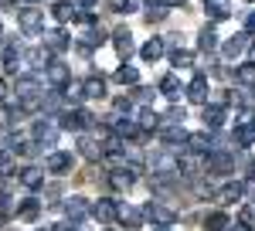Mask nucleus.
Returning a JSON list of instances; mask_svg holds the SVG:
<instances>
[{
    "label": "nucleus",
    "instance_id": "nucleus-1",
    "mask_svg": "<svg viewBox=\"0 0 255 231\" xmlns=\"http://www.w3.org/2000/svg\"><path fill=\"white\" fill-rule=\"evenodd\" d=\"M139 211H143V221H150V225H160V228H170V225L177 221V211H174V208H167V204H157V201L143 204Z\"/></svg>",
    "mask_w": 255,
    "mask_h": 231
},
{
    "label": "nucleus",
    "instance_id": "nucleus-2",
    "mask_svg": "<svg viewBox=\"0 0 255 231\" xmlns=\"http://www.w3.org/2000/svg\"><path fill=\"white\" fill-rule=\"evenodd\" d=\"M58 136H61L58 122H55V119H48V116L38 119V122H34V129H31V139L41 143V146H55V143H58Z\"/></svg>",
    "mask_w": 255,
    "mask_h": 231
},
{
    "label": "nucleus",
    "instance_id": "nucleus-3",
    "mask_svg": "<svg viewBox=\"0 0 255 231\" xmlns=\"http://www.w3.org/2000/svg\"><path fill=\"white\" fill-rule=\"evenodd\" d=\"M17 27L24 31V34H44V14L31 3V7H24V10L17 14Z\"/></svg>",
    "mask_w": 255,
    "mask_h": 231
},
{
    "label": "nucleus",
    "instance_id": "nucleus-4",
    "mask_svg": "<svg viewBox=\"0 0 255 231\" xmlns=\"http://www.w3.org/2000/svg\"><path fill=\"white\" fill-rule=\"evenodd\" d=\"M225 119H228V106H225V102H204V109H201L204 129H221Z\"/></svg>",
    "mask_w": 255,
    "mask_h": 231
},
{
    "label": "nucleus",
    "instance_id": "nucleus-5",
    "mask_svg": "<svg viewBox=\"0 0 255 231\" xmlns=\"http://www.w3.org/2000/svg\"><path fill=\"white\" fill-rule=\"evenodd\" d=\"M72 167H75V153H68V150H51L48 160H44V170L58 173V177H61V173H68Z\"/></svg>",
    "mask_w": 255,
    "mask_h": 231
},
{
    "label": "nucleus",
    "instance_id": "nucleus-6",
    "mask_svg": "<svg viewBox=\"0 0 255 231\" xmlns=\"http://www.w3.org/2000/svg\"><path fill=\"white\" fill-rule=\"evenodd\" d=\"M116 221L129 231H139L146 225V221H143V211H139L136 204H116Z\"/></svg>",
    "mask_w": 255,
    "mask_h": 231
},
{
    "label": "nucleus",
    "instance_id": "nucleus-7",
    "mask_svg": "<svg viewBox=\"0 0 255 231\" xmlns=\"http://www.w3.org/2000/svg\"><path fill=\"white\" fill-rule=\"evenodd\" d=\"M65 211V221H72V225H82L85 218H89V201L85 197H68L65 204H55Z\"/></svg>",
    "mask_w": 255,
    "mask_h": 231
},
{
    "label": "nucleus",
    "instance_id": "nucleus-8",
    "mask_svg": "<svg viewBox=\"0 0 255 231\" xmlns=\"http://www.w3.org/2000/svg\"><path fill=\"white\" fill-rule=\"evenodd\" d=\"M242 194H245L242 191V180H225V184L211 194V201H215V204H235Z\"/></svg>",
    "mask_w": 255,
    "mask_h": 231
},
{
    "label": "nucleus",
    "instance_id": "nucleus-9",
    "mask_svg": "<svg viewBox=\"0 0 255 231\" xmlns=\"http://www.w3.org/2000/svg\"><path fill=\"white\" fill-rule=\"evenodd\" d=\"M89 214L102 221V225H109V221H116V201H109V197H99L96 204H89Z\"/></svg>",
    "mask_w": 255,
    "mask_h": 231
},
{
    "label": "nucleus",
    "instance_id": "nucleus-10",
    "mask_svg": "<svg viewBox=\"0 0 255 231\" xmlns=\"http://www.w3.org/2000/svg\"><path fill=\"white\" fill-rule=\"evenodd\" d=\"M208 92H211V85H208V75H204V72H197V75L191 78V85H187V99L204 106V102H208Z\"/></svg>",
    "mask_w": 255,
    "mask_h": 231
},
{
    "label": "nucleus",
    "instance_id": "nucleus-11",
    "mask_svg": "<svg viewBox=\"0 0 255 231\" xmlns=\"http://www.w3.org/2000/svg\"><path fill=\"white\" fill-rule=\"evenodd\" d=\"M61 99H65V109H79L82 102H85V92H82V82H65L61 85Z\"/></svg>",
    "mask_w": 255,
    "mask_h": 231
},
{
    "label": "nucleus",
    "instance_id": "nucleus-12",
    "mask_svg": "<svg viewBox=\"0 0 255 231\" xmlns=\"http://www.w3.org/2000/svg\"><path fill=\"white\" fill-rule=\"evenodd\" d=\"M204 10H208L211 24H221L232 17V0H204Z\"/></svg>",
    "mask_w": 255,
    "mask_h": 231
},
{
    "label": "nucleus",
    "instance_id": "nucleus-13",
    "mask_svg": "<svg viewBox=\"0 0 255 231\" xmlns=\"http://www.w3.org/2000/svg\"><path fill=\"white\" fill-rule=\"evenodd\" d=\"M51 17L58 20V24H68V20L79 17V7H75V0H55L51 3Z\"/></svg>",
    "mask_w": 255,
    "mask_h": 231
},
{
    "label": "nucleus",
    "instance_id": "nucleus-14",
    "mask_svg": "<svg viewBox=\"0 0 255 231\" xmlns=\"http://www.w3.org/2000/svg\"><path fill=\"white\" fill-rule=\"evenodd\" d=\"M136 170H129V167H119V170L109 173V184H113V191H129L133 184H136Z\"/></svg>",
    "mask_w": 255,
    "mask_h": 231
},
{
    "label": "nucleus",
    "instance_id": "nucleus-15",
    "mask_svg": "<svg viewBox=\"0 0 255 231\" xmlns=\"http://www.w3.org/2000/svg\"><path fill=\"white\" fill-rule=\"evenodd\" d=\"M44 75H48V82H51L55 89H61V85L72 78V75H68V65H65V61H48V65H44Z\"/></svg>",
    "mask_w": 255,
    "mask_h": 231
},
{
    "label": "nucleus",
    "instance_id": "nucleus-16",
    "mask_svg": "<svg viewBox=\"0 0 255 231\" xmlns=\"http://www.w3.org/2000/svg\"><path fill=\"white\" fill-rule=\"evenodd\" d=\"M24 58H27V65H31L34 72H44V65L51 61V48H48V44H38V48L24 51Z\"/></svg>",
    "mask_w": 255,
    "mask_h": 231
},
{
    "label": "nucleus",
    "instance_id": "nucleus-17",
    "mask_svg": "<svg viewBox=\"0 0 255 231\" xmlns=\"http://www.w3.org/2000/svg\"><path fill=\"white\" fill-rule=\"evenodd\" d=\"M75 150H79L85 160H102V143L99 139H92V136H79V143H75Z\"/></svg>",
    "mask_w": 255,
    "mask_h": 231
},
{
    "label": "nucleus",
    "instance_id": "nucleus-18",
    "mask_svg": "<svg viewBox=\"0 0 255 231\" xmlns=\"http://www.w3.org/2000/svg\"><path fill=\"white\" fill-rule=\"evenodd\" d=\"M245 48H249V34L242 31V34H232V38L221 44V55H225V58H238Z\"/></svg>",
    "mask_w": 255,
    "mask_h": 231
},
{
    "label": "nucleus",
    "instance_id": "nucleus-19",
    "mask_svg": "<svg viewBox=\"0 0 255 231\" xmlns=\"http://www.w3.org/2000/svg\"><path fill=\"white\" fill-rule=\"evenodd\" d=\"M17 180L27 187V191H38L41 184H44V170H41V167H24V170L17 173Z\"/></svg>",
    "mask_w": 255,
    "mask_h": 231
},
{
    "label": "nucleus",
    "instance_id": "nucleus-20",
    "mask_svg": "<svg viewBox=\"0 0 255 231\" xmlns=\"http://www.w3.org/2000/svg\"><path fill=\"white\" fill-rule=\"evenodd\" d=\"M82 92H85V99H106V78L99 75L82 78Z\"/></svg>",
    "mask_w": 255,
    "mask_h": 231
},
{
    "label": "nucleus",
    "instance_id": "nucleus-21",
    "mask_svg": "<svg viewBox=\"0 0 255 231\" xmlns=\"http://www.w3.org/2000/svg\"><path fill=\"white\" fill-rule=\"evenodd\" d=\"M113 41H116L119 58H129V55H133V34H129V27H116V31H113Z\"/></svg>",
    "mask_w": 255,
    "mask_h": 231
},
{
    "label": "nucleus",
    "instance_id": "nucleus-22",
    "mask_svg": "<svg viewBox=\"0 0 255 231\" xmlns=\"http://www.w3.org/2000/svg\"><path fill=\"white\" fill-rule=\"evenodd\" d=\"M14 92H17V99H31V96H41V85H38V78L20 75L14 82Z\"/></svg>",
    "mask_w": 255,
    "mask_h": 231
},
{
    "label": "nucleus",
    "instance_id": "nucleus-23",
    "mask_svg": "<svg viewBox=\"0 0 255 231\" xmlns=\"http://www.w3.org/2000/svg\"><path fill=\"white\" fill-rule=\"evenodd\" d=\"M150 167L157 173H177V153H153L150 156Z\"/></svg>",
    "mask_w": 255,
    "mask_h": 231
},
{
    "label": "nucleus",
    "instance_id": "nucleus-24",
    "mask_svg": "<svg viewBox=\"0 0 255 231\" xmlns=\"http://www.w3.org/2000/svg\"><path fill=\"white\" fill-rule=\"evenodd\" d=\"M44 44L51 48V51H65V48H72V38H68V31H44Z\"/></svg>",
    "mask_w": 255,
    "mask_h": 231
},
{
    "label": "nucleus",
    "instance_id": "nucleus-25",
    "mask_svg": "<svg viewBox=\"0 0 255 231\" xmlns=\"http://www.w3.org/2000/svg\"><path fill=\"white\" fill-rule=\"evenodd\" d=\"M232 225H235V221H232V214H228V211H215V214L204 218V228H208V231H228Z\"/></svg>",
    "mask_w": 255,
    "mask_h": 231
},
{
    "label": "nucleus",
    "instance_id": "nucleus-26",
    "mask_svg": "<svg viewBox=\"0 0 255 231\" xmlns=\"http://www.w3.org/2000/svg\"><path fill=\"white\" fill-rule=\"evenodd\" d=\"M163 44H167L163 38H150L146 44H143V48H139V55H143V61H160V58H163V51H167Z\"/></svg>",
    "mask_w": 255,
    "mask_h": 231
},
{
    "label": "nucleus",
    "instance_id": "nucleus-27",
    "mask_svg": "<svg viewBox=\"0 0 255 231\" xmlns=\"http://www.w3.org/2000/svg\"><path fill=\"white\" fill-rule=\"evenodd\" d=\"M235 143L242 146V150H249L255 143V122H238L235 126Z\"/></svg>",
    "mask_w": 255,
    "mask_h": 231
},
{
    "label": "nucleus",
    "instance_id": "nucleus-28",
    "mask_svg": "<svg viewBox=\"0 0 255 231\" xmlns=\"http://www.w3.org/2000/svg\"><path fill=\"white\" fill-rule=\"evenodd\" d=\"M235 82L245 85V89H255V61H245L235 68Z\"/></svg>",
    "mask_w": 255,
    "mask_h": 231
},
{
    "label": "nucleus",
    "instance_id": "nucleus-29",
    "mask_svg": "<svg viewBox=\"0 0 255 231\" xmlns=\"http://www.w3.org/2000/svg\"><path fill=\"white\" fill-rule=\"evenodd\" d=\"M113 82H119V85H136V82H139V72L133 68V65H119L116 72H113Z\"/></svg>",
    "mask_w": 255,
    "mask_h": 231
},
{
    "label": "nucleus",
    "instance_id": "nucleus-30",
    "mask_svg": "<svg viewBox=\"0 0 255 231\" xmlns=\"http://www.w3.org/2000/svg\"><path fill=\"white\" fill-rule=\"evenodd\" d=\"M17 208H20L17 214L24 218V221H34V218L41 214V201H38V197H24V201H20Z\"/></svg>",
    "mask_w": 255,
    "mask_h": 231
},
{
    "label": "nucleus",
    "instance_id": "nucleus-31",
    "mask_svg": "<svg viewBox=\"0 0 255 231\" xmlns=\"http://www.w3.org/2000/svg\"><path fill=\"white\" fill-rule=\"evenodd\" d=\"M10 173H17V153L0 150V177H10Z\"/></svg>",
    "mask_w": 255,
    "mask_h": 231
},
{
    "label": "nucleus",
    "instance_id": "nucleus-32",
    "mask_svg": "<svg viewBox=\"0 0 255 231\" xmlns=\"http://www.w3.org/2000/svg\"><path fill=\"white\" fill-rule=\"evenodd\" d=\"M170 65H174V68H191V65H194V51H187V48L170 51Z\"/></svg>",
    "mask_w": 255,
    "mask_h": 231
},
{
    "label": "nucleus",
    "instance_id": "nucleus-33",
    "mask_svg": "<svg viewBox=\"0 0 255 231\" xmlns=\"http://www.w3.org/2000/svg\"><path fill=\"white\" fill-rule=\"evenodd\" d=\"M160 92H163V96H170V99H177V96H180V78H177L174 72H170V75H163V78H160Z\"/></svg>",
    "mask_w": 255,
    "mask_h": 231
},
{
    "label": "nucleus",
    "instance_id": "nucleus-34",
    "mask_svg": "<svg viewBox=\"0 0 255 231\" xmlns=\"http://www.w3.org/2000/svg\"><path fill=\"white\" fill-rule=\"evenodd\" d=\"M14 119H17V106H14V102L7 106V99H3V102H0V126H3V129H10V126H14Z\"/></svg>",
    "mask_w": 255,
    "mask_h": 231
},
{
    "label": "nucleus",
    "instance_id": "nucleus-35",
    "mask_svg": "<svg viewBox=\"0 0 255 231\" xmlns=\"http://www.w3.org/2000/svg\"><path fill=\"white\" fill-rule=\"evenodd\" d=\"M197 44H201V51H215L218 48V31L215 27H204L201 38H197Z\"/></svg>",
    "mask_w": 255,
    "mask_h": 231
},
{
    "label": "nucleus",
    "instance_id": "nucleus-36",
    "mask_svg": "<svg viewBox=\"0 0 255 231\" xmlns=\"http://www.w3.org/2000/svg\"><path fill=\"white\" fill-rule=\"evenodd\" d=\"M167 17V7H163V3H153V0H146V20H163Z\"/></svg>",
    "mask_w": 255,
    "mask_h": 231
},
{
    "label": "nucleus",
    "instance_id": "nucleus-37",
    "mask_svg": "<svg viewBox=\"0 0 255 231\" xmlns=\"http://www.w3.org/2000/svg\"><path fill=\"white\" fill-rule=\"evenodd\" d=\"M153 96H157V92H153L150 85H139V82H136V92H133V99H136L139 106H150V102H153Z\"/></svg>",
    "mask_w": 255,
    "mask_h": 231
},
{
    "label": "nucleus",
    "instance_id": "nucleus-38",
    "mask_svg": "<svg viewBox=\"0 0 255 231\" xmlns=\"http://www.w3.org/2000/svg\"><path fill=\"white\" fill-rule=\"evenodd\" d=\"M184 109H180V106H170V109H167V113L160 116V122H184Z\"/></svg>",
    "mask_w": 255,
    "mask_h": 231
},
{
    "label": "nucleus",
    "instance_id": "nucleus-39",
    "mask_svg": "<svg viewBox=\"0 0 255 231\" xmlns=\"http://www.w3.org/2000/svg\"><path fill=\"white\" fill-rule=\"evenodd\" d=\"M136 7H139L136 0H113V10H116V14H133Z\"/></svg>",
    "mask_w": 255,
    "mask_h": 231
},
{
    "label": "nucleus",
    "instance_id": "nucleus-40",
    "mask_svg": "<svg viewBox=\"0 0 255 231\" xmlns=\"http://www.w3.org/2000/svg\"><path fill=\"white\" fill-rule=\"evenodd\" d=\"M116 113H133V99H116Z\"/></svg>",
    "mask_w": 255,
    "mask_h": 231
},
{
    "label": "nucleus",
    "instance_id": "nucleus-41",
    "mask_svg": "<svg viewBox=\"0 0 255 231\" xmlns=\"http://www.w3.org/2000/svg\"><path fill=\"white\" fill-rule=\"evenodd\" d=\"M245 34H249V38L255 34V10H252V14H245Z\"/></svg>",
    "mask_w": 255,
    "mask_h": 231
},
{
    "label": "nucleus",
    "instance_id": "nucleus-42",
    "mask_svg": "<svg viewBox=\"0 0 255 231\" xmlns=\"http://www.w3.org/2000/svg\"><path fill=\"white\" fill-rule=\"evenodd\" d=\"M99 0H75V7H82V10H92Z\"/></svg>",
    "mask_w": 255,
    "mask_h": 231
},
{
    "label": "nucleus",
    "instance_id": "nucleus-43",
    "mask_svg": "<svg viewBox=\"0 0 255 231\" xmlns=\"http://www.w3.org/2000/svg\"><path fill=\"white\" fill-rule=\"evenodd\" d=\"M160 3H163L167 10H174V7H184V0H160Z\"/></svg>",
    "mask_w": 255,
    "mask_h": 231
},
{
    "label": "nucleus",
    "instance_id": "nucleus-44",
    "mask_svg": "<svg viewBox=\"0 0 255 231\" xmlns=\"http://www.w3.org/2000/svg\"><path fill=\"white\" fill-rule=\"evenodd\" d=\"M3 99H7V82L0 78V102H3Z\"/></svg>",
    "mask_w": 255,
    "mask_h": 231
},
{
    "label": "nucleus",
    "instance_id": "nucleus-45",
    "mask_svg": "<svg viewBox=\"0 0 255 231\" xmlns=\"http://www.w3.org/2000/svg\"><path fill=\"white\" fill-rule=\"evenodd\" d=\"M20 3H24V7H31V3H38V0H20Z\"/></svg>",
    "mask_w": 255,
    "mask_h": 231
},
{
    "label": "nucleus",
    "instance_id": "nucleus-46",
    "mask_svg": "<svg viewBox=\"0 0 255 231\" xmlns=\"http://www.w3.org/2000/svg\"><path fill=\"white\" fill-rule=\"evenodd\" d=\"M0 228H3V214H0Z\"/></svg>",
    "mask_w": 255,
    "mask_h": 231
},
{
    "label": "nucleus",
    "instance_id": "nucleus-47",
    "mask_svg": "<svg viewBox=\"0 0 255 231\" xmlns=\"http://www.w3.org/2000/svg\"><path fill=\"white\" fill-rule=\"evenodd\" d=\"M102 231H113V228H102Z\"/></svg>",
    "mask_w": 255,
    "mask_h": 231
},
{
    "label": "nucleus",
    "instance_id": "nucleus-48",
    "mask_svg": "<svg viewBox=\"0 0 255 231\" xmlns=\"http://www.w3.org/2000/svg\"><path fill=\"white\" fill-rule=\"evenodd\" d=\"M160 231H170V228H160Z\"/></svg>",
    "mask_w": 255,
    "mask_h": 231
},
{
    "label": "nucleus",
    "instance_id": "nucleus-49",
    "mask_svg": "<svg viewBox=\"0 0 255 231\" xmlns=\"http://www.w3.org/2000/svg\"><path fill=\"white\" fill-rule=\"evenodd\" d=\"M249 3H255V0H249Z\"/></svg>",
    "mask_w": 255,
    "mask_h": 231
}]
</instances>
